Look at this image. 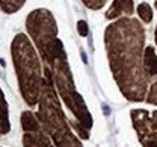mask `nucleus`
<instances>
[{"label": "nucleus", "instance_id": "4", "mask_svg": "<svg viewBox=\"0 0 157 147\" xmlns=\"http://www.w3.org/2000/svg\"><path fill=\"white\" fill-rule=\"evenodd\" d=\"M11 52H12V61L18 79L20 91L24 102L29 106L38 105L44 74L36 49L24 34H18L12 41Z\"/></svg>", "mask_w": 157, "mask_h": 147}, {"label": "nucleus", "instance_id": "1", "mask_svg": "<svg viewBox=\"0 0 157 147\" xmlns=\"http://www.w3.org/2000/svg\"><path fill=\"white\" fill-rule=\"evenodd\" d=\"M144 42L145 30L136 18H118L104 32V44L115 82L122 96L132 102L145 99L150 81L144 70Z\"/></svg>", "mask_w": 157, "mask_h": 147}, {"label": "nucleus", "instance_id": "8", "mask_svg": "<svg viewBox=\"0 0 157 147\" xmlns=\"http://www.w3.org/2000/svg\"><path fill=\"white\" fill-rule=\"evenodd\" d=\"M135 9L133 0H113L110 8L106 12V18L107 20H117L121 15H132Z\"/></svg>", "mask_w": 157, "mask_h": 147}, {"label": "nucleus", "instance_id": "9", "mask_svg": "<svg viewBox=\"0 0 157 147\" xmlns=\"http://www.w3.org/2000/svg\"><path fill=\"white\" fill-rule=\"evenodd\" d=\"M144 70L148 77L157 76V53L151 46L144 50Z\"/></svg>", "mask_w": 157, "mask_h": 147}, {"label": "nucleus", "instance_id": "2", "mask_svg": "<svg viewBox=\"0 0 157 147\" xmlns=\"http://www.w3.org/2000/svg\"><path fill=\"white\" fill-rule=\"evenodd\" d=\"M38 53L44 62V68H47L52 74L53 85L58 91L59 97L74 115L73 125L76 132L80 135V138L88 140L89 129L92 127V115L88 111L85 100L76 89L74 79L68 65L67 52L63 49L62 41L58 38L47 47H44L42 50H39Z\"/></svg>", "mask_w": 157, "mask_h": 147}, {"label": "nucleus", "instance_id": "7", "mask_svg": "<svg viewBox=\"0 0 157 147\" xmlns=\"http://www.w3.org/2000/svg\"><path fill=\"white\" fill-rule=\"evenodd\" d=\"M21 127L24 130L23 144L24 147H55L53 140L41 126L38 117L32 111L21 114Z\"/></svg>", "mask_w": 157, "mask_h": 147}, {"label": "nucleus", "instance_id": "11", "mask_svg": "<svg viewBox=\"0 0 157 147\" xmlns=\"http://www.w3.org/2000/svg\"><path fill=\"white\" fill-rule=\"evenodd\" d=\"M26 0H0V8L6 14H14L23 8Z\"/></svg>", "mask_w": 157, "mask_h": 147}, {"label": "nucleus", "instance_id": "10", "mask_svg": "<svg viewBox=\"0 0 157 147\" xmlns=\"http://www.w3.org/2000/svg\"><path fill=\"white\" fill-rule=\"evenodd\" d=\"M11 130V123H9V109H8V102L5 99L3 91L0 89V135H6Z\"/></svg>", "mask_w": 157, "mask_h": 147}, {"label": "nucleus", "instance_id": "5", "mask_svg": "<svg viewBox=\"0 0 157 147\" xmlns=\"http://www.w3.org/2000/svg\"><path fill=\"white\" fill-rule=\"evenodd\" d=\"M26 27L38 52L58 40V24L48 9L41 8L32 11L26 18Z\"/></svg>", "mask_w": 157, "mask_h": 147}, {"label": "nucleus", "instance_id": "6", "mask_svg": "<svg viewBox=\"0 0 157 147\" xmlns=\"http://www.w3.org/2000/svg\"><path fill=\"white\" fill-rule=\"evenodd\" d=\"M130 115L142 147H157V111L132 109Z\"/></svg>", "mask_w": 157, "mask_h": 147}, {"label": "nucleus", "instance_id": "14", "mask_svg": "<svg viewBox=\"0 0 157 147\" xmlns=\"http://www.w3.org/2000/svg\"><path fill=\"white\" fill-rule=\"evenodd\" d=\"M89 9H94V11H97V9H101L103 8V5L106 3V0H82Z\"/></svg>", "mask_w": 157, "mask_h": 147}, {"label": "nucleus", "instance_id": "15", "mask_svg": "<svg viewBox=\"0 0 157 147\" xmlns=\"http://www.w3.org/2000/svg\"><path fill=\"white\" fill-rule=\"evenodd\" d=\"M77 29H78V34L82 35V37H86L88 35V24H86V21H78L77 23Z\"/></svg>", "mask_w": 157, "mask_h": 147}, {"label": "nucleus", "instance_id": "13", "mask_svg": "<svg viewBox=\"0 0 157 147\" xmlns=\"http://www.w3.org/2000/svg\"><path fill=\"white\" fill-rule=\"evenodd\" d=\"M147 102L151 105H157V81L151 85V88L147 94Z\"/></svg>", "mask_w": 157, "mask_h": 147}, {"label": "nucleus", "instance_id": "16", "mask_svg": "<svg viewBox=\"0 0 157 147\" xmlns=\"http://www.w3.org/2000/svg\"><path fill=\"white\" fill-rule=\"evenodd\" d=\"M154 37H156V44H157V27H156V34H154Z\"/></svg>", "mask_w": 157, "mask_h": 147}, {"label": "nucleus", "instance_id": "3", "mask_svg": "<svg viewBox=\"0 0 157 147\" xmlns=\"http://www.w3.org/2000/svg\"><path fill=\"white\" fill-rule=\"evenodd\" d=\"M36 117L44 130L53 140L55 147H83L78 137L73 133L70 123L67 121V115L59 102V94L47 68H44V82L39 96Z\"/></svg>", "mask_w": 157, "mask_h": 147}, {"label": "nucleus", "instance_id": "12", "mask_svg": "<svg viewBox=\"0 0 157 147\" xmlns=\"http://www.w3.org/2000/svg\"><path fill=\"white\" fill-rule=\"evenodd\" d=\"M137 14H139V17L142 18V21H145V23H150V21L153 20V9H151V6H150L148 3H145V2L137 6Z\"/></svg>", "mask_w": 157, "mask_h": 147}]
</instances>
